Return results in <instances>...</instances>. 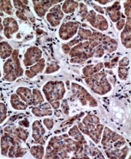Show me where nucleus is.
<instances>
[{
  "label": "nucleus",
  "mask_w": 131,
  "mask_h": 159,
  "mask_svg": "<svg viewBox=\"0 0 131 159\" xmlns=\"http://www.w3.org/2000/svg\"><path fill=\"white\" fill-rule=\"evenodd\" d=\"M17 56L18 50H15L12 54V58L8 59L4 65V72L7 74L5 79L8 81H14L17 77L23 75V70Z\"/></svg>",
  "instance_id": "1"
},
{
  "label": "nucleus",
  "mask_w": 131,
  "mask_h": 159,
  "mask_svg": "<svg viewBox=\"0 0 131 159\" xmlns=\"http://www.w3.org/2000/svg\"><path fill=\"white\" fill-rule=\"evenodd\" d=\"M47 101L52 102L63 99L65 93L64 84L62 81H50L43 89Z\"/></svg>",
  "instance_id": "2"
},
{
  "label": "nucleus",
  "mask_w": 131,
  "mask_h": 159,
  "mask_svg": "<svg viewBox=\"0 0 131 159\" xmlns=\"http://www.w3.org/2000/svg\"><path fill=\"white\" fill-rule=\"evenodd\" d=\"M78 27H79V23L76 22L69 21L63 23L59 29V37L63 40H67L73 38L74 35L76 34Z\"/></svg>",
  "instance_id": "3"
},
{
  "label": "nucleus",
  "mask_w": 131,
  "mask_h": 159,
  "mask_svg": "<svg viewBox=\"0 0 131 159\" xmlns=\"http://www.w3.org/2000/svg\"><path fill=\"white\" fill-rule=\"evenodd\" d=\"M87 20L93 26L101 31L108 29V23L105 17L101 15H96L94 11H91Z\"/></svg>",
  "instance_id": "4"
},
{
  "label": "nucleus",
  "mask_w": 131,
  "mask_h": 159,
  "mask_svg": "<svg viewBox=\"0 0 131 159\" xmlns=\"http://www.w3.org/2000/svg\"><path fill=\"white\" fill-rule=\"evenodd\" d=\"M41 55L42 52L38 47H30L25 54V59L23 60L25 66H28L35 63H38L41 57Z\"/></svg>",
  "instance_id": "5"
},
{
  "label": "nucleus",
  "mask_w": 131,
  "mask_h": 159,
  "mask_svg": "<svg viewBox=\"0 0 131 159\" xmlns=\"http://www.w3.org/2000/svg\"><path fill=\"white\" fill-rule=\"evenodd\" d=\"M63 17V13L61 11V5H56L50 10V12L47 14V20L51 26H58Z\"/></svg>",
  "instance_id": "6"
},
{
  "label": "nucleus",
  "mask_w": 131,
  "mask_h": 159,
  "mask_svg": "<svg viewBox=\"0 0 131 159\" xmlns=\"http://www.w3.org/2000/svg\"><path fill=\"white\" fill-rule=\"evenodd\" d=\"M45 134V130L42 126L40 121H35L32 125V137L36 142L40 144H44L43 135Z\"/></svg>",
  "instance_id": "7"
},
{
  "label": "nucleus",
  "mask_w": 131,
  "mask_h": 159,
  "mask_svg": "<svg viewBox=\"0 0 131 159\" xmlns=\"http://www.w3.org/2000/svg\"><path fill=\"white\" fill-rule=\"evenodd\" d=\"M3 25L5 26L4 34L8 39L12 38V34L18 30V25L17 22L13 18L7 17L4 20Z\"/></svg>",
  "instance_id": "8"
},
{
  "label": "nucleus",
  "mask_w": 131,
  "mask_h": 159,
  "mask_svg": "<svg viewBox=\"0 0 131 159\" xmlns=\"http://www.w3.org/2000/svg\"><path fill=\"white\" fill-rule=\"evenodd\" d=\"M121 42L123 45L127 48H130V17H127L126 25L124 26V30L121 34Z\"/></svg>",
  "instance_id": "9"
},
{
  "label": "nucleus",
  "mask_w": 131,
  "mask_h": 159,
  "mask_svg": "<svg viewBox=\"0 0 131 159\" xmlns=\"http://www.w3.org/2000/svg\"><path fill=\"white\" fill-rule=\"evenodd\" d=\"M120 8L121 7L118 2H116L112 7L107 8V13L112 21L116 22L119 21L121 17V14L119 11Z\"/></svg>",
  "instance_id": "10"
},
{
  "label": "nucleus",
  "mask_w": 131,
  "mask_h": 159,
  "mask_svg": "<svg viewBox=\"0 0 131 159\" xmlns=\"http://www.w3.org/2000/svg\"><path fill=\"white\" fill-rule=\"evenodd\" d=\"M45 65V59H40L36 65L33 66L30 68V71L29 70H27V71L25 72V75H27L28 77L32 78L35 75H37L38 73H40L43 71V70L44 69Z\"/></svg>",
  "instance_id": "11"
},
{
  "label": "nucleus",
  "mask_w": 131,
  "mask_h": 159,
  "mask_svg": "<svg viewBox=\"0 0 131 159\" xmlns=\"http://www.w3.org/2000/svg\"><path fill=\"white\" fill-rule=\"evenodd\" d=\"M16 92L20 96L21 99L27 103V105H31L32 104V94L29 88L20 87Z\"/></svg>",
  "instance_id": "12"
},
{
  "label": "nucleus",
  "mask_w": 131,
  "mask_h": 159,
  "mask_svg": "<svg viewBox=\"0 0 131 159\" xmlns=\"http://www.w3.org/2000/svg\"><path fill=\"white\" fill-rule=\"evenodd\" d=\"M103 48L104 47L109 52H112L116 50L118 44L116 41L108 36H105L102 39Z\"/></svg>",
  "instance_id": "13"
},
{
  "label": "nucleus",
  "mask_w": 131,
  "mask_h": 159,
  "mask_svg": "<svg viewBox=\"0 0 131 159\" xmlns=\"http://www.w3.org/2000/svg\"><path fill=\"white\" fill-rule=\"evenodd\" d=\"M12 53V47L7 42L0 43V56L2 59L10 57Z\"/></svg>",
  "instance_id": "14"
},
{
  "label": "nucleus",
  "mask_w": 131,
  "mask_h": 159,
  "mask_svg": "<svg viewBox=\"0 0 131 159\" xmlns=\"http://www.w3.org/2000/svg\"><path fill=\"white\" fill-rule=\"evenodd\" d=\"M11 104L12 107L16 110H24L27 109V106L24 102H23L18 96L16 94H14L11 96Z\"/></svg>",
  "instance_id": "15"
},
{
  "label": "nucleus",
  "mask_w": 131,
  "mask_h": 159,
  "mask_svg": "<svg viewBox=\"0 0 131 159\" xmlns=\"http://www.w3.org/2000/svg\"><path fill=\"white\" fill-rule=\"evenodd\" d=\"M78 7V3L74 1H65L62 6V10L66 14L72 13Z\"/></svg>",
  "instance_id": "16"
},
{
  "label": "nucleus",
  "mask_w": 131,
  "mask_h": 159,
  "mask_svg": "<svg viewBox=\"0 0 131 159\" xmlns=\"http://www.w3.org/2000/svg\"><path fill=\"white\" fill-rule=\"evenodd\" d=\"M68 134L71 136L73 137L74 138V139L80 141V142H81L82 143L87 144V141L85 140L84 137L81 134L79 130L77 129V127L76 126H74L72 129H71V130H70L68 132Z\"/></svg>",
  "instance_id": "17"
},
{
  "label": "nucleus",
  "mask_w": 131,
  "mask_h": 159,
  "mask_svg": "<svg viewBox=\"0 0 131 159\" xmlns=\"http://www.w3.org/2000/svg\"><path fill=\"white\" fill-rule=\"evenodd\" d=\"M41 146H34L30 148V153L32 155L37 158H43V154H44V149Z\"/></svg>",
  "instance_id": "18"
},
{
  "label": "nucleus",
  "mask_w": 131,
  "mask_h": 159,
  "mask_svg": "<svg viewBox=\"0 0 131 159\" xmlns=\"http://www.w3.org/2000/svg\"><path fill=\"white\" fill-rule=\"evenodd\" d=\"M43 101H44V99L43 98L40 91L38 89H34L32 95V103L34 105H37L43 102Z\"/></svg>",
  "instance_id": "19"
},
{
  "label": "nucleus",
  "mask_w": 131,
  "mask_h": 159,
  "mask_svg": "<svg viewBox=\"0 0 131 159\" xmlns=\"http://www.w3.org/2000/svg\"><path fill=\"white\" fill-rule=\"evenodd\" d=\"M32 111L35 115V116H38V117L51 116V115L52 114V111L49 110H45L42 109V110H41L40 108H37V107H34Z\"/></svg>",
  "instance_id": "20"
},
{
  "label": "nucleus",
  "mask_w": 131,
  "mask_h": 159,
  "mask_svg": "<svg viewBox=\"0 0 131 159\" xmlns=\"http://www.w3.org/2000/svg\"><path fill=\"white\" fill-rule=\"evenodd\" d=\"M2 9L7 14L12 15V6L10 1H2L1 2Z\"/></svg>",
  "instance_id": "21"
},
{
  "label": "nucleus",
  "mask_w": 131,
  "mask_h": 159,
  "mask_svg": "<svg viewBox=\"0 0 131 159\" xmlns=\"http://www.w3.org/2000/svg\"><path fill=\"white\" fill-rule=\"evenodd\" d=\"M7 117V108L4 104L0 103V124L3 122Z\"/></svg>",
  "instance_id": "22"
},
{
  "label": "nucleus",
  "mask_w": 131,
  "mask_h": 159,
  "mask_svg": "<svg viewBox=\"0 0 131 159\" xmlns=\"http://www.w3.org/2000/svg\"><path fill=\"white\" fill-rule=\"evenodd\" d=\"M79 35L82 39H88L91 37L92 32L89 30H85L83 29H81L79 31Z\"/></svg>",
  "instance_id": "23"
},
{
  "label": "nucleus",
  "mask_w": 131,
  "mask_h": 159,
  "mask_svg": "<svg viewBox=\"0 0 131 159\" xmlns=\"http://www.w3.org/2000/svg\"><path fill=\"white\" fill-rule=\"evenodd\" d=\"M128 69L127 68H119L118 70V75L121 79L125 80L128 76Z\"/></svg>",
  "instance_id": "24"
},
{
  "label": "nucleus",
  "mask_w": 131,
  "mask_h": 159,
  "mask_svg": "<svg viewBox=\"0 0 131 159\" xmlns=\"http://www.w3.org/2000/svg\"><path fill=\"white\" fill-rule=\"evenodd\" d=\"M59 66L56 65H49L47 68L45 70V74H50V73H53L56 71H58L59 70Z\"/></svg>",
  "instance_id": "25"
},
{
  "label": "nucleus",
  "mask_w": 131,
  "mask_h": 159,
  "mask_svg": "<svg viewBox=\"0 0 131 159\" xmlns=\"http://www.w3.org/2000/svg\"><path fill=\"white\" fill-rule=\"evenodd\" d=\"M43 124H44L49 130H51L54 126L53 120L49 119H45L43 120Z\"/></svg>",
  "instance_id": "26"
},
{
  "label": "nucleus",
  "mask_w": 131,
  "mask_h": 159,
  "mask_svg": "<svg viewBox=\"0 0 131 159\" xmlns=\"http://www.w3.org/2000/svg\"><path fill=\"white\" fill-rule=\"evenodd\" d=\"M125 14L127 17H130V1H127L124 4Z\"/></svg>",
  "instance_id": "27"
},
{
  "label": "nucleus",
  "mask_w": 131,
  "mask_h": 159,
  "mask_svg": "<svg viewBox=\"0 0 131 159\" xmlns=\"http://www.w3.org/2000/svg\"><path fill=\"white\" fill-rule=\"evenodd\" d=\"M80 13H81V16L82 17H85L88 14V11H87V7L82 3H80Z\"/></svg>",
  "instance_id": "28"
},
{
  "label": "nucleus",
  "mask_w": 131,
  "mask_h": 159,
  "mask_svg": "<svg viewBox=\"0 0 131 159\" xmlns=\"http://www.w3.org/2000/svg\"><path fill=\"white\" fill-rule=\"evenodd\" d=\"M129 59L127 57H125L123 59H122L121 61H119V65L120 66H127L129 65Z\"/></svg>",
  "instance_id": "29"
},
{
  "label": "nucleus",
  "mask_w": 131,
  "mask_h": 159,
  "mask_svg": "<svg viewBox=\"0 0 131 159\" xmlns=\"http://www.w3.org/2000/svg\"><path fill=\"white\" fill-rule=\"evenodd\" d=\"M125 26V20H119L117 25H116V27L118 30H121V29H123Z\"/></svg>",
  "instance_id": "30"
},
{
  "label": "nucleus",
  "mask_w": 131,
  "mask_h": 159,
  "mask_svg": "<svg viewBox=\"0 0 131 159\" xmlns=\"http://www.w3.org/2000/svg\"><path fill=\"white\" fill-rule=\"evenodd\" d=\"M62 109L63 110V111L66 113V114H68V104L64 101L63 102H62Z\"/></svg>",
  "instance_id": "31"
},
{
  "label": "nucleus",
  "mask_w": 131,
  "mask_h": 159,
  "mask_svg": "<svg viewBox=\"0 0 131 159\" xmlns=\"http://www.w3.org/2000/svg\"><path fill=\"white\" fill-rule=\"evenodd\" d=\"M19 125H21L24 127H27V128H29V122L28 121L27 119H24L21 121H20L19 122Z\"/></svg>",
  "instance_id": "32"
},
{
  "label": "nucleus",
  "mask_w": 131,
  "mask_h": 159,
  "mask_svg": "<svg viewBox=\"0 0 131 159\" xmlns=\"http://www.w3.org/2000/svg\"><path fill=\"white\" fill-rule=\"evenodd\" d=\"M92 7L94 8L95 10H96L98 12H99L100 13H101V14H104V11L103 10V8L101 7H100V6H98L96 5L95 4H92Z\"/></svg>",
  "instance_id": "33"
},
{
  "label": "nucleus",
  "mask_w": 131,
  "mask_h": 159,
  "mask_svg": "<svg viewBox=\"0 0 131 159\" xmlns=\"http://www.w3.org/2000/svg\"><path fill=\"white\" fill-rule=\"evenodd\" d=\"M62 49L63 50V52L65 53V54H68V53L70 52V50H71V48H70V47H69L68 44H65V45H63V47H62Z\"/></svg>",
  "instance_id": "34"
},
{
  "label": "nucleus",
  "mask_w": 131,
  "mask_h": 159,
  "mask_svg": "<svg viewBox=\"0 0 131 159\" xmlns=\"http://www.w3.org/2000/svg\"><path fill=\"white\" fill-rule=\"evenodd\" d=\"M50 104L52 107H53V108L54 109H58L59 107V105H60V103L59 102H50Z\"/></svg>",
  "instance_id": "35"
},
{
  "label": "nucleus",
  "mask_w": 131,
  "mask_h": 159,
  "mask_svg": "<svg viewBox=\"0 0 131 159\" xmlns=\"http://www.w3.org/2000/svg\"><path fill=\"white\" fill-rule=\"evenodd\" d=\"M109 2H110V1H98V3L103 4V5H105V4H107V3H109Z\"/></svg>",
  "instance_id": "36"
},
{
  "label": "nucleus",
  "mask_w": 131,
  "mask_h": 159,
  "mask_svg": "<svg viewBox=\"0 0 131 159\" xmlns=\"http://www.w3.org/2000/svg\"><path fill=\"white\" fill-rule=\"evenodd\" d=\"M1 22H2V20H1V18H0V32L3 30V26L2 25Z\"/></svg>",
  "instance_id": "37"
},
{
  "label": "nucleus",
  "mask_w": 131,
  "mask_h": 159,
  "mask_svg": "<svg viewBox=\"0 0 131 159\" xmlns=\"http://www.w3.org/2000/svg\"><path fill=\"white\" fill-rule=\"evenodd\" d=\"M0 77H1V72H0Z\"/></svg>",
  "instance_id": "38"
}]
</instances>
